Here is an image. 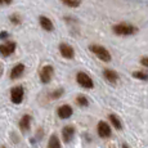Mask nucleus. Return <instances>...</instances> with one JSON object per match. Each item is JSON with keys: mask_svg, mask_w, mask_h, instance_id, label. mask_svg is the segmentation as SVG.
Here are the masks:
<instances>
[{"mask_svg": "<svg viewBox=\"0 0 148 148\" xmlns=\"http://www.w3.org/2000/svg\"><path fill=\"white\" fill-rule=\"evenodd\" d=\"M138 31V28L133 25L129 23H119L113 26V32L116 35H122V36H127V35H133Z\"/></svg>", "mask_w": 148, "mask_h": 148, "instance_id": "f257e3e1", "label": "nucleus"}, {"mask_svg": "<svg viewBox=\"0 0 148 148\" xmlns=\"http://www.w3.org/2000/svg\"><path fill=\"white\" fill-rule=\"evenodd\" d=\"M89 49L92 50V52L94 53L101 61H103V62H110L111 61V54L104 47H101V45H92Z\"/></svg>", "mask_w": 148, "mask_h": 148, "instance_id": "f03ea898", "label": "nucleus"}, {"mask_svg": "<svg viewBox=\"0 0 148 148\" xmlns=\"http://www.w3.org/2000/svg\"><path fill=\"white\" fill-rule=\"evenodd\" d=\"M76 81L80 86L85 88V89H92L94 86V82H93L92 77L89 75H86L85 72H77L76 73Z\"/></svg>", "mask_w": 148, "mask_h": 148, "instance_id": "7ed1b4c3", "label": "nucleus"}, {"mask_svg": "<svg viewBox=\"0 0 148 148\" xmlns=\"http://www.w3.org/2000/svg\"><path fill=\"white\" fill-rule=\"evenodd\" d=\"M10 99L14 104H19L23 101V88L22 86H14L10 90Z\"/></svg>", "mask_w": 148, "mask_h": 148, "instance_id": "20e7f679", "label": "nucleus"}, {"mask_svg": "<svg viewBox=\"0 0 148 148\" xmlns=\"http://www.w3.org/2000/svg\"><path fill=\"white\" fill-rule=\"evenodd\" d=\"M97 132H98V135L101 136V138H110L111 136V127H110V125L104 121L98 122Z\"/></svg>", "mask_w": 148, "mask_h": 148, "instance_id": "39448f33", "label": "nucleus"}, {"mask_svg": "<svg viewBox=\"0 0 148 148\" xmlns=\"http://www.w3.org/2000/svg\"><path fill=\"white\" fill-rule=\"evenodd\" d=\"M52 77H53V67L49 66V64H47V66H44L41 68L40 79H41V81L44 82V84H48V82H50Z\"/></svg>", "mask_w": 148, "mask_h": 148, "instance_id": "423d86ee", "label": "nucleus"}, {"mask_svg": "<svg viewBox=\"0 0 148 148\" xmlns=\"http://www.w3.org/2000/svg\"><path fill=\"white\" fill-rule=\"evenodd\" d=\"M14 50H16V42H13V41H9V42H7V44L0 45V54L4 57L10 56Z\"/></svg>", "mask_w": 148, "mask_h": 148, "instance_id": "0eeeda50", "label": "nucleus"}, {"mask_svg": "<svg viewBox=\"0 0 148 148\" xmlns=\"http://www.w3.org/2000/svg\"><path fill=\"white\" fill-rule=\"evenodd\" d=\"M59 52H61L62 57H64V58H67V59H72L73 56H75L73 49L67 44H61L59 45Z\"/></svg>", "mask_w": 148, "mask_h": 148, "instance_id": "6e6552de", "label": "nucleus"}, {"mask_svg": "<svg viewBox=\"0 0 148 148\" xmlns=\"http://www.w3.org/2000/svg\"><path fill=\"white\" fill-rule=\"evenodd\" d=\"M72 107L68 106V104H63L58 108V116L61 119H68L72 116Z\"/></svg>", "mask_w": 148, "mask_h": 148, "instance_id": "1a4fd4ad", "label": "nucleus"}, {"mask_svg": "<svg viewBox=\"0 0 148 148\" xmlns=\"http://www.w3.org/2000/svg\"><path fill=\"white\" fill-rule=\"evenodd\" d=\"M73 134H75V127L73 126H64L62 130V136H63V140L66 143H70L72 140Z\"/></svg>", "mask_w": 148, "mask_h": 148, "instance_id": "9d476101", "label": "nucleus"}, {"mask_svg": "<svg viewBox=\"0 0 148 148\" xmlns=\"http://www.w3.org/2000/svg\"><path fill=\"white\" fill-rule=\"evenodd\" d=\"M103 75H104V77H106V80L110 81V82H112V84H115V82L119 80L117 72H115L113 70H110V68H106V70H104Z\"/></svg>", "mask_w": 148, "mask_h": 148, "instance_id": "9b49d317", "label": "nucleus"}, {"mask_svg": "<svg viewBox=\"0 0 148 148\" xmlns=\"http://www.w3.org/2000/svg\"><path fill=\"white\" fill-rule=\"evenodd\" d=\"M39 21H40V25H41V27L44 28L45 31H52L53 28H54V25H53V22L50 21L48 17H45V16H41L40 18H39Z\"/></svg>", "mask_w": 148, "mask_h": 148, "instance_id": "f8f14e48", "label": "nucleus"}, {"mask_svg": "<svg viewBox=\"0 0 148 148\" xmlns=\"http://www.w3.org/2000/svg\"><path fill=\"white\" fill-rule=\"evenodd\" d=\"M25 71V66L22 63H18L16 64L13 68H12V72H10V79H18L19 76L23 73Z\"/></svg>", "mask_w": 148, "mask_h": 148, "instance_id": "ddd939ff", "label": "nucleus"}, {"mask_svg": "<svg viewBox=\"0 0 148 148\" xmlns=\"http://www.w3.org/2000/svg\"><path fill=\"white\" fill-rule=\"evenodd\" d=\"M30 124H31V117L28 115H25L19 121V127H21L22 132H27L30 129Z\"/></svg>", "mask_w": 148, "mask_h": 148, "instance_id": "4468645a", "label": "nucleus"}, {"mask_svg": "<svg viewBox=\"0 0 148 148\" xmlns=\"http://www.w3.org/2000/svg\"><path fill=\"white\" fill-rule=\"evenodd\" d=\"M108 119H110L111 124L113 125V127L117 130H121L122 129V124H121V120L117 117L116 115H113V113H111V115H108Z\"/></svg>", "mask_w": 148, "mask_h": 148, "instance_id": "2eb2a0df", "label": "nucleus"}, {"mask_svg": "<svg viewBox=\"0 0 148 148\" xmlns=\"http://www.w3.org/2000/svg\"><path fill=\"white\" fill-rule=\"evenodd\" d=\"M48 148H61V142H59L58 136L56 134H53L49 139V143H48Z\"/></svg>", "mask_w": 148, "mask_h": 148, "instance_id": "dca6fc26", "label": "nucleus"}, {"mask_svg": "<svg viewBox=\"0 0 148 148\" xmlns=\"http://www.w3.org/2000/svg\"><path fill=\"white\" fill-rule=\"evenodd\" d=\"M62 3H63L64 5H67V7H71V8H76L80 5L81 0H62Z\"/></svg>", "mask_w": 148, "mask_h": 148, "instance_id": "f3484780", "label": "nucleus"}, {"mask_svg": "<svg viewBox=\"0 0 148 148\" xmlns=\"http://www.w3.org/2000/svg\"><path fill=\"white\" fill-rule=\"evenodd\" d=\"M76 102H77L79 106H82V107H86L88 104H89L88 98H86V97H84V95H79L77 98H76Z\"/></svg>", "mask_w": 148, "mask_h": 148, "instance_id": "a211bd4d", "label": "nucleus"}, {"mask_svg": "<svg viewBox=\"0 0 148 148\" xmlns=\"http://www.w3.org/2000/svg\"><path fill=\"white\" fill-rule=\"evenodd\" d=\"M133 76L139 79V80H148V73L143 72V71H136V72L133 73Z\"/></svg>", "mask_w": 148, "mask_h": 148, "instance_id": "6ab92c4d", "label": "nucleus"}, {"mask_svg": "<svg viewBox=\"0 0 148 148\" xmlns=\"http://www.w3.org/2000/svg\"><path fill=\"white\" fill-rule=\"evenodd\" d=\"M10 22L14 25H18L19 23V17L16 16V14H13V16H10Z\"/></svg>", "mask_w": 148, "mask_h": 148, "instance_id": "aec40b11", "label": "nucleus"}, {"mask_svg": "<svg viewBox=\"0 0 148 148\" xmlns=\"http://www.w3.org/2000/svg\"><path fill=\"white\" fill-rule=\"evenodd\" d=\"M62 94H63V90H62V89H57L56 92L52 94V98H58V97H61Z\"/></svg>", "mask_w": 148, "mask_h": 148, "instance_id": "412c9836", "label": "nucleus"}, {"mask_svg": "<svg viewBox=\"0 0 148 148\" xmlns=\"http://www.w3.org/2000/svg\"><path fill=\"white\" fill-rule=\"evenodd\" d=\"M140 63L143 64V66L148 67V57H143V58L140 59Z\"/></svg>", "mask_w": 148, "mask_h": 148, "instance_id": "4be33fe9", "label": "nucleus"}, {"mask_svg": "<svg viewBox=\"0 0 148 148\" xmlns=\"http://www.w3.org/2000/svg\"><path fill=\"white\" fill-rule=\"evenodd\" d=\"M12 0H0V4L1 5H5V4H10Z\"/></svg>", "mask_w": 148, "mask_h": 148, "instance_id": "5701e85b", "label": "nucleus"}, {"mask_svg": "<svg viewBox=\"0 0 148 148\" xmlns=\"http://www.w3.org/2000/svg\"><path fill=\"white\" fill-rule=\"evenodd\" d=\"M8 36V32H1L0 34V39H4V38H7Z\"/></svg>", "mask_w": 148, "mask_h": 148, "instance_id": "b1692460", "label": "nucleus"}, {"mask_svg": "<svg viewBox=\"0 0 148 148\" xmlns=\"http://www.w3.org/2000/svg\"><path fill=\"white\" fill-rule=\"evenodd\" d=\"M122 148H129V147H127V144H122Z\"/></svg>", "mask_w": 148, "mask_h": 148, "instance_id": "393cba45", "label": "nucleus"}, {"mask_svg": "<svg viewBox=\"0 0 148 148\" xmlns=\"http://www.w3.org/2000/svg\"><path fill=\"white\" fill-rule=\"evenodd\" d=\"M0 73H1V66H0Z\"/></svg>", "mask_w": 148, "mask_h": 148, "instance_id": "a878e982", "label": "nucleus"}, {"mask_svg": "<svg viewBox=\"0 0 148 148\" xmlns=\"http://www.w3.org/2000/svg\"><path fill=\"white\" fill-rule=\"evenodd\" d=\"M3 148H5V147H3Z\"/></svg>", "mask_w": 148, "mask_h": 148, "instance_id": "bb28decb", "label": "nucleus"}]
</instances>
